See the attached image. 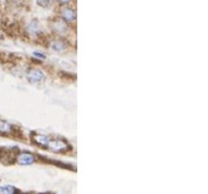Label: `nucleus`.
Returning <instances> with one entry per match:
<instances>
[{
  "label": "nucleus",
  "mask_w": 208,
  "mask_h": 194,
  "mask_svg": "<svg viewBox=\"0 0 208 194\" xmlns=\"http://www.w3.org/2000/svg\"><path fill=\"white\" fill-rule=\"evenodd\" d=\"M47 147L51 151H53V152H66L67 150H69L68 144H66L65 142L62 140L49 141Z\"/></svg>",
  "instance_id": "1"
},
{
  "label": "nucleus",
  "mask_w": 208,
  "mask_h": 194,
  "mask_svg": "<svg viewBox=\"0 0 208 194\" xmlns=\"http://www.w3.org/2000/svg\"><path fill=\"white\" fill-rule=\"evenodd\" d=\"M27 78H28V82L31 84H35V83H39V82H41L42 80H44L45 75L41 70H39V69H31V70L28 72Z\"/></svg>",
  "instance_id": "2"
},
{
  "label": "nucleus",
  "mask_w": 208,
  "mask_h": 194,
  "mask_svg": "<svg viewBox=\"0 0 208 194\" xmlns=\"http://www.w3.org/2000/svg\"><path fill=\"white\" fill-rule=\"evenodd\" d=\"M36 158L33 154H28V153H22L17 157V162L21 165H31L33 164Z\"/></svg>",
  "instance_id": "3"
},
{
  "label": "nucleus",
  "mask_w": 208,
  "mask_h": 194,
  "mask_svg": "<svg viewBox=\"0 0 208 194\" xmlns=\"http://www.w3.org/2000/svg\"><path fill=\"white\" fill-rule=\"evenodd\" d=\"M62 16L63 18L66 19L67 21H73V20L76 18V13L73 9H71L70 7H65L64 9L62 10Z\"/></svg>",
  "instance_id": "4"
},
{
  "label": "nucleus",
  "mask_w": 208,
  "mask_h": 194,
  "mask_svg": "<svg viewBox=\"0 0 208 194\" xmlns=\"http://www.w3.org/2000/svg\"><path fill=\"white\" fill-rule=\"evenodd\" d=\"M34 141L36 142L37 144L46 147V146H48V143H49V141H50V138H49L47 135H34Z\"/></svg>",
  "instance_id": "5"
},
{
  "label": "nucleus",
  "mask_w": 208,
  "mask_h": 194,
  "mask_svg": "<svg viewBox=\"0 0 208 194\" xmlns=\"http://www.w3.org/2000/svg\"><path fill=\"white\" fill-rule=\"evenodd\" d=\"M11 129H12V126H11L10 123H8L7 121L4 120H0V132L7 134V132H11Z\"/></svg>",
  "instance_id": "6"
},
{
  "label": "nucleus",
  "mask_w": 208,
  "mask_h": 194,
  "mask_svg": "<svg viewBox=\"0 0 208 194\" xmlns=\"http://www.w3.org/2000/svg\"><path fill=\"white\" fill-rule=\"evenodd\" d=\"M52 49L56 52H62L66 49V46L62 40H56L52 44Z\"/></svg>",
  "instance_id": "7"
},
{
  "label": "nucleus",
  "mask_w": 208,
  "mask_h": 194,
  "mask_svg": "<svg viewBox=\"0 0 208 194\" xmlns=\"http://www.w3.org/2000/svg\"><path fill=\"white\" fill-rule=\"evenodd\" d=\"M14 193H15V188L10 186V185L0 187V194H14Z\"/></svg>",
  "instance_id": "8"
},
{
  "label": "nucleus",
  "mask_w": 208,
  "mask_h": 194,
  "mask_svg": "<svg viewBox=\"0 0 208 194\" xmlns=\"http://www.w3.org/2000/svg\"><path fill=\"white\" fill-rule=\"evenodd\" d=\"M40 28V25H39V22L36 21V20H34V21L31 22V24L28 25V30H30L31 33H36L38 30H39Z\"/></svg>",
  "instance_id": "9"
},
{
  "label": "nucleus",
  "mask_w": 208,
  "mask_h": 194,
  "mask_svg": "<svg viewBox=\"0 0 208 194\" xmlns=\"http://www.w3.org/2000/svg\"><path fill=\"white\" fill-rule=\"evenodd\" d=\"M37 3L42 7H48L51 4V0H37Z\"/></svg>",
  "instance_id": "10"
},
{
  "label": "nucleus",
  "mask_w": 208,
  "mask_h": 194,
  "mask_svg": "<svg viewBox=\"0 0 208 194\" xmlns=\"http://www.w3.org/2000/svg\"><path fill=\"white\" fill-rule=\"evenodd\" d=\"M34 55H35V56H37L38 58H40V59H45V58H46L43 54H41V53H37V52H35Z\"/></svg>",
  "instance_id": "11"
},
{
  "label": "nucleus",
  "mask_w": 208,
  "mask_h": 194,
  "mask_svg": "<svg viewBox=\"0 0 208 194\" xmlns=\"http://www.w3.org/2000/svg\"><path fill=\"white\" fill-rule=\"evenodd\" d=\"M58 2H60V3H67V2H69L70 0H57Z\"/></svg>",
  "instance_id": "12"
},
{
  "label": "nucleus",
  "mask_w": 208,
  "mask_h": 194,
  "mask_svg": "<svg viewBox=\"0 0 208 194\" xmlns=\"http://www.w3.org/2000/svg\"><path fill=\"white\" fill-rule=\"evenodd\" d=\"M0 1H3V0H0Z\"/></svg>",
  "instance_id": "13"
}]
</instances>
